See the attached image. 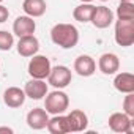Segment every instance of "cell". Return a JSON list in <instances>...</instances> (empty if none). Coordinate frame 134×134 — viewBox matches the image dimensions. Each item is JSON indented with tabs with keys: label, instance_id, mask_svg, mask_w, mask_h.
<instances>
[{
	"label": "cell",
	"instance_id": "19",
	"mask_svg": "<svg viewBox=\"0 0 134 134\" xmlns=\"http://www.w3.org/2000/svg\"><path fill=\"white\" fill-rule=\"evenodd\" d=\"M93 10H95V5H92V3H81L79 7L74 8L73 18H74L77 22H82V24L90 22L92 14H93Z\"/></svg>",
	"mask_w": 134,
	"mask_h": 134
},
{
	"label": "cell",
	"instance_id": "6",
	"mask_svg": "<svg viewBox=\"0 0 134 134\" xmlns=\"http://www.w3.org/2000/svg\"><path fill=\"white\" fill-rule=\"evenodd\" d=\"M109 128L114 132H132V118L125 112H114L109 117Z\"/></svg>",
	"mask_w": 134,
	"mask_h": 134
},
{
	"label": "cell",
	"instance_id": "21",
	"mask_svg": "<svg viewBox=\"0 0 134 134\" xmlns=\"http://www.w3.org/2000/svg\"><path fill=\"white\" fill-rule=\"evenodd\" d=\"M14 44V36L13 33L7 30H0V51H10Z\"/></svg>",
	"mask_w": 134,
	"mask_h": 134
},
{
	"label": "cell",
	"instance_id": "12",
	"mask_svg": "<svg viewBox=\"0 0 134 134\" xmlns=\"http://www.w3.org/2000/svg\"><path fill=\"white\" fill-rule=\"evenodd\" d=\"M47 120H49V114L46 112V109H41V107H35L27 114V125L35 131L44 129L47 125Z\"/></svg>",
	"mask_w": 134,
	"mask_h": 134
},
{
	"label": "cell",
	"instance_id": "7",
	"mask_svg": "<svg viewBox=\"0 0 134 134\" xmlns=\"http://www.w3.org/2000/svg\"><path fill=\"white\" fill-rule=\"evenodd\" d=\"M24 93L25 96H29L30 99H43L47 95V84L44 82V79H30L29 82H25L24 87Z\"/></svg>",
	"mask_w": 134,
	"mask_h": 134
},
{
	"label": "cell",
	"instance_id": "15",
	"mask_svg": "<svg viewBox=\"0 0 134 134\" xmlns=\"http://www.w3.org/2000/svg\"><path fill=\"white\" fill-rule=\"evenodd\" d=\"M25 93L24 90H21L19 87H8L3 93V103L11 107V109H16V107H21L25 101Z\"/></svg>",
	"mask_w": 134,
	"mask_h": 134
},
{
	"label": "cell",
	"instance_id": "22",
	"mask_svg": "<svg viewBox=\"0 0 134 134\" xmlns=\"http://www.w3.org/2000/svg\"><path fill=\"white\" fill-rule=\"evenodd\" d=\"M123 112L126 115H129L131 118H134V92L126 93L125 101H123Z\"/></svg>",
	"mask_w": 134,
	"mask_h": 134
},
{
	"label": "cell",
	"instance_id": "25",
	"mask_svg": "<svg viewBox=\"0 0 134 134\" xmlns=\"http://www.w3.org/2000/svg\"><path fill=\"white\" fill-rule=\"evenodd\" d=\"M81 2H82V3H92L93 0H81Z\"/></svg>",
	"mask_w": 134,
	"mask_h": 134
},
{
	"label": "cell",
	"instance_id": "10",
	"mask_svg": "<svg viewBox=\"0 0 134 134\" xmlns=\"http://www.w3.org/2000/svg\"><path fill=\"white\" fill-rule=\"evenodd\" d=\"M66 120H68L70 132L84 131V129H87V125H88V117H87V114H85L84 110H79V109L71 110L68 115H66Z\"/></svg>",
	"mask_w": 134,
	"mask_h": 134
},
{
	"label": "cell",
	"instance_id": "17",
	"mask_svg": "<svg viewBox=\"0 0 134 134\" xmlns=\"http://www.w3.org/2000/svg\"><path fill=\"white\" fill-rule=\"evenodd\" d=\"M46 128H47V131L51 134H65V132H70L66 115H62V114L54 115L52 118H49Z\"/></svg>",
	"mask_w": 134,
	"mask_h": 134
},
{
	"label": "cell",
	"instance_id": "20",
	"mask_svg": "<svg viewBox=\"0 0 134 134\" xmlns=\"http://www.w3.org/2000/svg\"><path fill=\"white\" fill-rule=\"evenodd\" d=\"M117 18L118 19H134V3L120 2L117 8Z\"/></svg>",
	"mask_w": 134,
	"mask_h": 134
},
{
	"label": "cell",
	"instance_id": "5",
	"mask_svg": "<svg viewBox=\"0 0 134 134\" xmlns=\"http://www.w3.org/2000/svg\"><path fill=\"white\" fill-rule=\"evenodd\" d=\"M51 62L46 55H33V58L29 62V74L33 79H46L51 73Z\"/></svg>",
	"mask_w": 134,
	"mask_h": 134
},
{
	"label": "cell",
	"instance_id": "8",
	"mask_svg": "<svg viewBox=\"0 0 134 134\" xmlns=\"http://www.w3.org/2000/svg\"><path fill=\"white\" fill-rule=\"evenodd\" d=\"M90 22L96 29H107L114 22V13L107 7H95Z\"/></svg>",
	"mask_w": 134,
	"mask_h": 134
},
{
	"label": "cell",
	"instance_id": "2",
	"mask_svg": "<svg viewBox=\"0 0 134 134\" xmlns=\"http://www.w3.org/2000/svg\"><path fill=\"white\" fill-rule=\"evenodd\" d=\"M68 107H70V98H68V95H66L65 92H62L60 88L46 95L44 109H46L47 114L58 115V114H63L65 110H68Z\"/></svg>",
	"mask_w": 134,
	"mask_h": 134
},
{
	"label": "cell",
	"instance_id": "14",
	"mask_svg": "<svg viewBox=\"0 0 134 134\" xmlns=\"http://www.w3.org/2000/svg\"><path fill=\"white\" fill-rule=\"evenodd\" d=\"M74 71L82 77H88V76L95 74L96 63L90 55H79L74 60Z\"/></svg>",
	"mask_w": 134,
	"mask_h": 134
},
{
	"label": "cell",
	"instance_id": "27",
	"mask_svg": "<svg viewBox=\"0 0 134 134\" xmlns=\"http://www.w3.org/2000/svg\"><path fill=\"white\" fill-rule=\"evenodd\" d=\"M101 2H107V0H101Z\"/></svg>",
	"mask_w": 134,
	"mask_h": 134
},
{
	"label": "cell",
	"instance_id": "11",
	"mask_svg": "<svg viewBox=\"0 0 134 134\" xmlns=\"http://www.w3.org/2000/svg\"><path fill=\"white\" fill-rule=\"evenodd\" d=\"M98 68L103 74L106 76H110V74H115L120 68V60L115 54L112 52H106L99 57L98 60Z\"/></svg>",
	"mask_w": 134,
	"mask_h": 134
},
{
	"label": "cell",
	"instance_id": "18",
	"mask_svg": "<svg viewBox=\"0 0 134 134\" xmlns=\"http://www.w3.org/2000/svg\"><path fill=\"white\" fill-rule=\"evenodd\" d=\"M46 8L47 5L44 0H24L22 3V10L30 18H41L46 13Z\"/></svg>",
	"mask_w": 134,
	"mask_h": 134
},
{
	"label": "cell",
	"instance_id": "3",
	"mask_svg": "<svg viewBox=\"0 0 134 134\" xmlns=\"http://www.w3.org/2000/svg\"><path fill=\"white\" fill-rule=\"evenodd\" d=\"M115 43L121 47L134 43V19H118L115 22Z\"/></svg>",
	"mask_w": 134,
	"mask_h": 134
},
{
	"label": "cell",
	"instance_id": "9",
	"mask_svg": "<svg viewBox=\"0 0 134 134\" xmlns=\"http://www.w3.org/2000/svg\"><path fill=\"white\" fill-rule=\"evenodd\" d=\"M40 51V41L35 35L21 36L18 41V52L22 57H33Z\"/></svg>",
	"mask_w": 134,
	"mask_h": 134
},
{
	"label": "cell",
	"instance_id": "28",
	"mask_svg": "<svg viewBox=\"0 0 134 134\" xmlns=\"http://www.w3.org/2000/svg\"><path fill=\"white\" fill-rule=\"evenodd\" d=\"M2 2H3V0H0V3H2Z\"/></svg>",
	"mask_w": 134,
	"mask_h": 134
},
{
	"label": "cell",
	"instance_id": "26",
	"mask_svg": "<svg viewBox=\"0 0 134 134\" xmlns=\"http://www.w3.org/2000/svg\"><path fill=\"white\" fill-rule=\"evenodd\" d=\"M120 2H128V3H134V0H120Z\"/></svg>",
	"mask_w": 134,
	"mask_h": 134
},
{
	"label": "cell",
	"instance_id": "24",
	"mask_svg": "<svg viewBox=\"0 0 134 134\" xmlns=\"http://www.w3.org/2000/svg\"><path fill=\"white\" fill-rule=\"evenodd\" d=\"M0 132H10V134H13V129L8 128V126H0Z\"/></svg>",
	"mask_w": 134,
	"mask_h": 134
},
{
	"label": "cell",
	"instance_id": "16",
	"mask_svg": "<svg viewBox=\"0 0 134 134\" xmlns=\"http://www.w3.org/2000/svg\"><path fill=\"white\" fill-rule=\"evenodd\" d=\"M114 87L120 93H132L134 92V76L131 73H120L114 79Z\"/></svg>",
	"mask_w": 134,
	"mask_h": 134
},
{
	"label": "cell",
	"instance_id": "4",
	"mask_svg": "<svg viewBox=\"0 0 134 134\" xmlns=\"http://www.w3.org/2000/svg\"><path fill=\"white\" fill-rule=\"evenodd\" d=\"M71 79H73V74H71V70L68 66H63V65H57L54 68H51V73L47 76V81L52 87L55 88H65L71 84Z\"/></svg>",
	"mask_w": 134,
	"mask_h": 134
},
{
	"label": "cell",
	"instance_id": "1",
	"mask_svg": "<svg viewBox=\"0 0 134 134\" xmlns=\"http://www.w3.org/2000/svg\"><path fill=\"white\" fill-rule=\"evenodd\" d=\"M51 40L63 49H73L79 43V30L73 24H55L51 30Z\"/></svg>",
	"mask_w": 134,
	"mask_h": 134
},
{
	"label": "cell",
	"instance_id": "23",
	"mask_svg": "<svg viewBox=\"0 0 134 134\" xmlns=\"http://www.w3.org/2000/svg\"><path fill=\"white\" fill-rule=\"evenodd\" d=\"M8 16H10L8 8H7V7H3V5H0V24L5 22V21L8 19Z\"/></svg>",
	"mask_w": 134,
	"mask_h": 134
},
{
	"label": "cell",
	"instance_id": "13",
	"mask_svg": "<svg viewBox=\"0 0 134 134\" xmlns=\"http://www.w3.org/2000/svg\"><path fill=\"white\" fill-rule=\"evenodd\" d=\"M35 30H36V24H35L33 18H30V16H19V18H16V21L13 24V33L18 35L19 38L25 36V35H33Z\"/></svg>",
	"mask_w": 134,
	"mask_h": 134
}]
</instances>
